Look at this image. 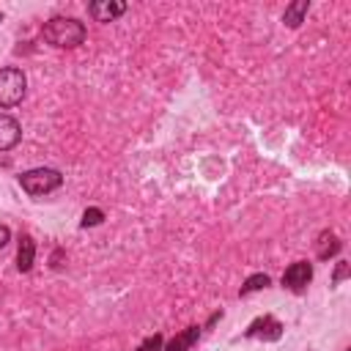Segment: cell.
<instances>
[{
	"instance_id": "6da1fadb",
	"label": "cell",
	"mask_w": 351,
	"mask_h": 351,
	"mask_svg": "<svg viewBox=\"0 0 351 351\" xmlns=\"http://www.w3.org/2000/svg\"><path fill=\"white\" fill-rule=\"evenodd\" d=\"M41 36H44V41L52 44V47L74 49V47H80V44L85 41L88 30H85V25H82L80 19H74V16H52L49 22H44Z\"/></svg>"
},
{
	"instance_id": "7a4b0ae2",
	"label": "cell",
	"mask_w": 351,
	"mask_h": 351,
	"mask_svg": "<svg viewBox=\"0 0 351 351\" xmlns=\"http://www.w3.org/2000/svg\"><path fill=\"white\" fill-rule=\"evenodd\" d=\"M60 184H63V176H60V170H55V167H36V170H25V173L19 176V186H22L27 195H33V197L49 195V192H55Z\"/></svg>"
},
{
	"instance_id": "3957f363",
	"label": "cell",
	"mask_w": 351,
	"mask_h": 351,
	"mask_svg": "<svg viewBox=\"0 0 351 351\" xmlns=\"http://www.w3.org/2000/svg\"><path fill=\"white\" fill-rule=\"evenodd\" d=\"M27 90V77L16 66L0 69V107H16L25 99Z\"/></svg>"
},
{
	"instance_id": "277c9868",
	"label": "cell",
	"mask_w": 351,
	"mask_h": 351,
	"mask_svg": "<svg viewBox=\"0 0 351 351\" xmlns=\"http://www.w3.org/2000/svg\"><path fill=\"white\" fill-rule=\"evenodd\" d=\"M313 280V263L310 261H293L285 271H282V285L293 293H302Z\"/></svg>"
},
{
	"instance_id": "5b68a950",
	"label": "cell",
	"mask_w": 351,
	"mask_h": 351,
	"mask_svg": "<svg viewBox=\"0 0 351 351\" xmlns=\"http://www.w3.org/2000/svg\"><path fill=\"white\" fill-rule=\"evenodd\" d=\"M282 329H285V326H282L274 315H261V318H255V321L247 326L244 337H258V340L271 343V340H280V337H282Z\"/></svg>"
},
{
	"instance_id": "8992f818",
	"label": "cell",
	"mask_w": 351,
	"mask_h": 351,
	"mask_svg": "<svg viewBox=\"0 0 351 351\" xmlns=\"http://www.w3.org/2000/svg\"><path fill=\"white\" fill-rule=\"evenodd\" d=\"M88 11L96 22H112L126 11V3L123 0H96L88 5Z\"/></svg>"
},
{
	"instance_id": "52a82bcc",
	"label": "cell",
	"mask_w": 351,
	"mask_h": 351,
	"mask_svg": "<svg viewBox=\"0 0 351 351\" xmlns=\"http://www.w3.org/2000/svg\"><path fill=\"white\" fill-rule=\"evenodd\" d=\"M22 140V126L16 118L0 112V151H11Z\"/></svg>"
},
{
	"instance_id": "ba28073f",
	"label": "cell",
	"mask_w": 351,
	"mask_h": 351,
	"mask_svg": "<svg viewBox=\"0 0 351 351\" xmlns=\"http://www.w3.org/2000/svg\"><path fill=\"white\" fill-rule=\"evenodd\" d=\"M33 261H36V241H33L30 233H22L19 247H16V269L19 271H30Z\"/></svg>"
},
{
	"instance_id": "9c48e42d",
	"label": "cell",
	"mask_w": 351,
	"mask_h": 351,
	"mask_svg": "<svg viewBox=\"0 0 351 351\" xmlns=\"http://www.w3.org/2000/svg\"><path fill=\"white\" fill-rule=\"evenodd\" d=\"M200 337V326H186L184 332H178L167 346H162V351H189Z\"/></svg>"
},
{
	"instance_id": "30bf717a",
	"label": "cell",
	"mask_w": 351,
	"mask_h": 351,
	"mask_svg": "<svg viewBox=\"0 0 351 351\" xmlns=\"http://www.w3.org/2000/svg\"><path fill=\"white\" fill-rule=\"evenodd\" d=\"M340 239L332 233V230H324L321 236H318V241H315V255L321 258V261H329L332 255H337L340 252Z\"/></svg>"
},
{
	"instance_id": "8fae6325",
	"label": "cell",
	"mask_w": 351,
	"mask_h": 351,
	"mask_svg": "<svg viewBox=\"0 0 351 351\" xmlns=\"http://www.w3.org/2000/svg\"><path fill=\"white\" fill-rule=\"evenodd\" d=\"M307 8H310V3H307V0H293L291 5H285L282 22H285L288 27H299V25L304 22V14H307Z\"/></svg>"
},
{
	"instance_id": "7c38bea8",
	"label": "cell",
	"mask_w": 351,
	"mask_h": 351,
	"mask_svg": "<svg viewBox=\"0 0 351 351\" xmlns=\"http://www.w3.org/2000/svg\"><path fill=\"white\" fill-rule=\"evenodd\" d=\"M269 274H263V271H258V274H250L247 280H244V285L239 288V296H250V293H255V291H263V288H269Z\"/></svg>"
},
{
	"instance_id": "4fadbf2b",
	"label": "cell",
	"mask_w": 351,
	"mask_h": 351,
	"mask_svg": "<svg viewBox=\"0 0 351 351\" xmlns=\"http://www.w3.org/2000/svg\"><path fill=\"white\" fill-rule=\"evenodd\" d=\"M104 222V211L101 208H85L82 214V228H96Z\"/></svg>"
},
{
	"instance_id": "5bb4252c",
	"label": "cell",
	"mask_w": 351,
	"mask_h": 351,
	"mask_svg": "<svg viewBox=\"0 0 351 351\" xmlns=\"http://www.w3.org/2000/svg\"><path fill=\"white\" fill-rule=\"evenodd\" d=\"M162 346H165V337L156 332V335H151V337H145L134 351H162Z\"/></svg>"
},
{
	"instance_id": "9a60e30c",
	"label": "cell",
	"mask_w": 351,
	"mask_h": 351,
	"mask_svg": "<svg viewBox=\"0 0 351 351\" xmlns=\"http://www.w3.org/2000/svg\"><path fill=\"white\" fill-rule=\"evenodd\" d=\"M346 277H348V263H346V261H340V263H337V269H335L332 282L337 285V282H340V280H346Z\"/></svg>"
},
{
	"instance_id": "2e32d148",
	"label": "cell",
	"mask_w": 351,
	"mask_h": 351,
	"mask_svg": "<svg viewBox=\"0 0 351 351\" xmlns=\"http://www.w3.org/2000/svg\"><path fill=\"white\" fill-rule=\"evenodd\" d=\"M8 239H11V230H8L5 225H0V247H5V244H8Z\"/></svg>"
},
{
	"instance_id": "e0dca14e",
	"label": "cell",
	"mask_w": 351,
	"mask_h": 351,
	"mask_svg": "<svg viewBox=\"0 0 351 351\" xmlns=\"http://www.w3.org/2000/svg\"><path fill=\"white\" fill-rule=\"evenodd\" d=\"M0 22H3V14H0Z\"/></svg>"
}]
</instances>
